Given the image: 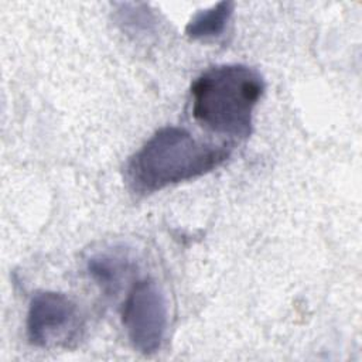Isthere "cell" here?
I'll return each instance as SVG.
<instances>
[{
    "instance_id": "cell-1",
    "label": "cell",
    "mask_w": 362,
    "mask_h": 362,
    "mask_svg": "<svg viewBox=\"0 0 362 362\" xmlns=\"http://www.w3.org/2000/svg\"><path fill=\"white\" fill-rule=\"evenodd\" d=\"M225 147L204 143L178 126L157 130L126 164V181L139 195L198 178L223 164Z\"/></svg>"
},
{
    "instance_id": "cell-2",
    "label": "cell",
    "mask_w": 362,
    "mask_h": 362,
    "mask_svg": "<svg viewBox=\"0 0 362 362\" xmlns=\"http://www.w3.org/2000/svg\"><path fill=\"white\" fill-rule=\"evenodd\" d=\"M264 88L263 76L252 66H211L191 85L192 116L214 133L245 140L252 134L253 110Z\"/></svg>"
},
{
    "instance_id": "cell-3",
    "label": "cell",
    "mask_w": 362,
    "mask_h": 362,
    "mask_svg": "<svg viewBox=\"0 0 362 362\" xmlns=\"http://www.w3.org/2000/svg\"><path fill=\"white\" fill-rule=\"evenodd\" d=\"M83 318L78 304L64 293L38 291L27 313V338L38 348H69L78 342Z\"/></svg>"
},
{
    "instance_id": "cell-4",
    "label": "cell",
    "mask_w": 362,
    "mask_h": 362,
    "mask_svg": "<svg viewBox=\"0 0 362 362\" xmlns=\"http://www.w3.org/2000/svg\"><path fill=\"white\" fill-rule=\"evenodd\" d=\"M167 303L163 291L151 279L133 284L123 308L122 322L133 348L150 355L160 349L167 331Z\"/></svg>"
},
{
    "instance_id": "cell-5",
    "label": "cell",
    "mask_w": 362,
    "mask_h": 362,
    "mask_svg": "<svg viewBox=\"0 0 362 362\" xmlns=\"http://www.w3.org/2000/svg\"><path fill=\"white\" fill-rule=\"evenodd\" d=\"M233 14L232 1H219L218 4L197 13L187 24L185 34L192 40H208L219 37Z\"/></svg>"
},
{
    "instance_id": "cell-6",
    "label": "cell",
    "mask_w": 362,
    "mask_h": 362,
    "mask_svg": "<svg viewBox=\"0 0 362 362\" xmlns=\"http://www.w3.org/2000/svg\"><path fill=\"white\" fill-rule=\"evenodd\" d=\"M127 269V259L116 253H100L88 260L90 277L107 293L117 290Z\"/></svg>"
}]
</instances>
